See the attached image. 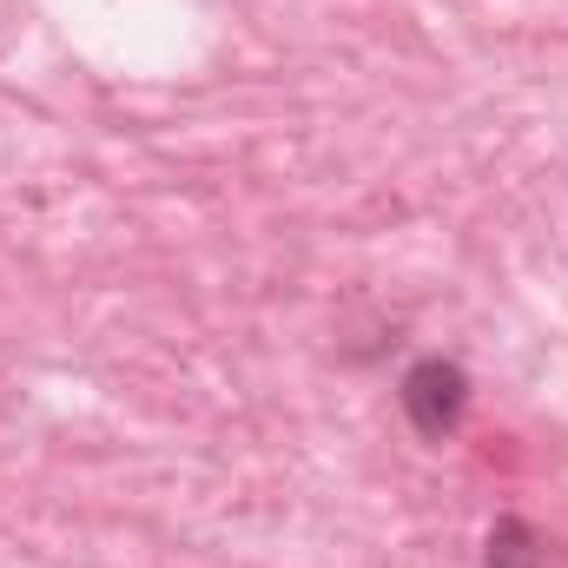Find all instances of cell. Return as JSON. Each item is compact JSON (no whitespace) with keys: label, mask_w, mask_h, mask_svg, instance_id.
I'll return each instance as SVG.
<instances>
[{"label":"cell","mask_w":568,"mask_h":568,"mask_svg":"<svg viewBox=\"0 0 568 568\" xmlns=\"http://www.w3.org/2000/svg\"><path fill=\"white\" fill-rule=\"evenodd\" d=\"M489 568H542V549L523 523H496L489 536Z\"/></svg>","instance_id":"obj_2"},{"label":"cell","mask_w":568,"mask_h":568,"mask_svg":"<svg viewBox=\"0 0 568 568\" xmlns=\"http://www.w3.org/2000/svg\"><path fill=\"white\" fill-rule=\"evenodd\" d=\"M397 397H404V417L424 436H449L463 424V410H469V377L456 364H443V357H424V364H410Z\"/></svg>","instance_id":"obj_1"}]
</instances>
